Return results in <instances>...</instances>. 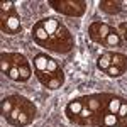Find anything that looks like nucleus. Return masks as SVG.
<instances>
[{
	"label": "nucleus",
	"instance_id": "f257e3e1",
	"mask_svg": "<svg viewBox=\"0 0 127 127\" xmlns=\"http://www.w3.org/2000/svg\"><path fill=\"white\" fill-rule=\"evenodd\" d=\"M41 26L48 31V42L51 41L49 49L58 51V53H66L71 49L73 39L61 22H58L56 19H46V20H41ZM48 42H46V46H48Z\"/></svg>",
	"mask_w": 127,
	"mask_h": 127
},
{
	"label": "nucleus",
	"instance_id": "f03ea898",
	"mask_svg": "<svg viewBox=\"0 0 127 127\" xmlns=\"http://www.w3.org/2000/svg\"><path fill=\"white\" fill-rule=\"evenodd\" d=\"M14 98V110L10 114L7 120L15 124V126H26L29 124L32 119L36 117V108L34 105H31L26 98L22 97H12Z\"/></svg>",
	"mask_w": 127,
	"mask_h": 127
},
{
	"label": "nucleus",
	"instance_id": "7ed1b4c3",
	"mask_svg": "<svg viewBox=\"0 0 127 127\" xmlns=\"http://www.w3.org/2000/svg\"><path fill=\"white\" fill-rule=\"evenodd\" d=\"M49 5L58 12H63L66 15H81L85 12L87 3L85 2H73V0H66V2H49Z\"/></svg>",
	"mask_w": 127,
	"mask_h": 127
},
{
	"label": "nucleus",
	"instance_id": "20e7f679",
	"mask_svg": "<svg viewBox=\"0 0 127 127\" xmlns=\"http://www.w3.org/2000/svg\"><path fill=\"white\" fill-rule=\"evenodd\" d=\"M88 32H90V37L95 41V42L105 44V39L108 37V34L112 32V29H110V26L103 24V22H93L90 26Z\"/></svg>",
	"mask_w": 127,
	"mask_h": 127
},
{
	"label": "nucleus",
	"instance_id": "39448f33",
	"mask_svg": "<svg viewBox=\"0 0 127 127\" xmlns=\"http://www.w3.org/2000/svg\"><path fill=\"white\" fill-rule=\"evenodd\" d=\"M37 76H39L41 83L46 85L48 88H59L63 85V71L59 69L58 73H49V71H37Z\"/></svg>",
	"mask_w": 127,
	"mask_h": 127
},
{
	"label": "nucleus",
	"instance_id": "423d86ee",
	"mask_svg": "<svg viewBox=\"0 0 127 127\" xmlns=\"http://www.w3.org/2000/svg\"><path fill=\"white\" fill-rule=\"evenodd\" d=\"M2 31L5 34H17V32H20V19L15 12L10 14V15H3L2 17Z\"/></svg>",
	"mask_w": 127,
	"mask_h": 127
},
{
	"label": "nucleus",
	"instance_id": "0eeeda50",
	"mask_svg": "<svg viewBox=\"0 0 127 127\" xmlns=\"http://www.w3.org/2000/svg\"><path fill=\"white\" fill-rule=\"evenodd\" d=\"M83 102L81 100H73V102H69L68 107H66V114H68L69 120H76V117L80 115V112L83 110Z\"/></svg>",
	"mask_w": 127,
	"mask_h": 127
},
{
	"label": "nucleus",
	"instance_id": "6e6552de",
	"mask_svg": "<svg viewBox=\"0 0 127 127\" xmlns=\"http://www.w3.org/2000/svg\"><path fill=\"white\" fill-rule=\"evenodd\" d=\"M49 56L46 54H37L34 58V66H36V71H46L48 69V64H49Z\"/></svg>",
	"mask_w": 127,
	"mask_h": 127
},
{
	"label": "nucleus",
	"instance_id": "1a4fd4ad",
	"mask_svg": "<svg viewBox=\"0 0 127 127\" xmlns=\"http://www.w3.org/2000/svg\"><path fill=\"white\" fill-rule=\"evenodd\" d=\"M97 66L102 69V71H107V69L112 66V54H110V53H103V54L98 58Z\"/></svg>",
	"mask_w": 127,
	"mask_h": 127
},
{
	"label": "nucleus",
	"instance_id": "9d476101",
	"mask_svg": "<svg viewBox=\"0 0 127 127\" xmlns=\"http://www.w3.org/2000/svg\"><path fill=\"white\" fill-rule=\"evenodd\" d=\"M112 64L117 66V68H120L122 71L127 69V56L119 54V53H114V54H112Z\"/></svg>",
	"mask_w": 127,
	"mask_h": 127
},
{
	"label": "nucleus",
	"instance_id": "9b49d317",
	"mask_svg": "<svg viewBox=\"0 0 127 127\" xmlns=\"http://www.w3.org/2000/svg\"><path fill=\"white\" fill-rule=\"evenodd\" d=\"M100 9L108 14H117L120 12V2H100Z\"/></svg>",
	"mask_w": 127,
	"mask_h": 127
},
{
	"label": "nucleus",
	"instance_id": "f8f14e48",
	"mask_svg": "<svg viewBox=\"0 0 127 127\" xmlns=\"http://www.w3.org/2000/svg\"><path fill=\"white\" fill-rule=\"evenodd\" d=\"M12 110H14V98L12 97H7L2 100V115L7 119L12 114Z\"/></svg>",
	"mask_w": 127,
	"mask_h": 127
},
{
	"label": "nucleus",
	"instance_id": "ddd939ff",
	"mask_svg": "<svg viewBox=\"0 0 127 127\" xmlns=\"http://www.w3.org/2000/svg\"><path fill=\"white\" fill-rule=\"evenodd\" d=\"M0 68H2V73H9L10 68H12V59H10V53H3L0 56Z\"/></svg>",
	"mask_w": 127,
	"mask_h": 127
},
{
	"label": "nucleus",
	"instance_id": "4468645a",
	"mask_svg": "<svg viewBox=\"0 0 127 127\" xmlns=\"http://www.w3.org/2000/svg\"><path fill=\"white\" fill-rule=\"evenodd\" d=\"M102 122H103V126L105 127H114L117 126V114H105L103 119H102Z\"/></svg>",
	"mask_w": 127,
	"mask_h": 127
},
{
	"label": "nucleus",
	"instance_id": "2eb2a0df",
	"mask_svg": "<svg viewBox=\"0 0 127 127\" xmlns=\"http://www.w3.org/2000/svg\"><path fill=\"white\" fill-rule=\"evenodd\" d=\"M119 44H120V36H119L117 32L112 31V32L108 34V37L105 39V46H110V48H112V46H119Z\"/></svg>",
	"mask_w": 127,
	"mask_h": 127
},
{
	"label": "nucleus",
	"instance_id": "dca6fc26",
	"mask_svg": "<svg viewBox=\"0 0 127 127\" xmlns=\"http://www.w3.org/2000/svg\"><path fill=\"white\" fill-rule=\"evenodd\" d=\"M120 105H122V100L120 98H115V97L110 98V102H108V112L110 114H117Z\"/></svg>",
	"mask_w": 127,
	"mask_h": 127
},
{
	"label": "nucleus",
	"instance_id": "f3484780",
	"mask_svg": "<svg viewBox=\"0 0 127 127\" xmlns=\"http://www.w3.org/2000/svg\"><path fill=\"white\" fill-rule=\"evenodd\" d=\"M0 10H2V17H3V15H7V12L14 14V2H10V0L2 2V3H0Z\"/></svg>",
	"mask_w": 127,
	"mask_h": 127
},
{
	"label": "nucleus",
	"instance_id": "a211bd4d",
	"mask_svg": "<svg viewBox=\"0 0 127 127\" xmlns=\"http://www.w3.org/2000/svg\"><path fill=\"white\" fill-rule=\"evenodd\" d=\"M10 59H12V64H15V66H24V64H27V59L24 58L22 54H10Z\"/></svg>",
	"mask_w": 127,
	"mask_h": 127
},
{
	"label": "nucleus",
	"instance_id": "6ab92c4d",
	"mask_svg": "<svg viewBox=\"0 0 127 127\" xmlns=\"http://www.w3.org/2000/svg\"><path fill=\"white\" fill-rule=\"evenodd\" d=\"M7 76H9L10 80H15V81H20V71H19V66L12 64V68H10V71L7 73Z\"/></svg>",
	"mask_w": 127,
	"mask_h": 127
},
{
	"label": "nucleus",
	"instance_id": "aec40b11",
	"mask_svg": "<svg viewBox=\"0 0 127 127\" xmlns=\"http://www.w3.org/2000/svg\"><path fill=\"white\" fill-rule=\"evenodd\" d=\"M19 71H20V81H26V80H29V76H31V68H29V64L19 66Z\"/></svg>",
	"mask_w": 127,
	"mask_h": 127
},
{
	"label": "nucleus",
	"instance_id": "412c9836",
	"mask_svg": "<svg viewBox=\"0 0 127 127\" xmlns=\"http://www.w3.org/2000/svg\"><path fill=\"white\" fill-rule=\"evenodd\" d=\"M105 73H107L108 76H120V75H122L124 71H122L120 68H117V66H114V64H112V66H110V68H108Z\"/></svg>",
	"mask_w": 127,
	"mask_h": 127
},
{
	"label": "nucleus",
	"instance_id": "4be33fe9",
	"mask_svg": "<svg viewBox=\"0 0 127 127\" xmlns=\"http://www.w3.org/2000/svg\"><path fill=\"white\" fill-rule=\"evenodd\" d=\"M46 71H49V73H58L59 71L58 63H56L54 59H49V64H48V69H46Z\"/></svg>",
	"mask_w": 127,
	"mask_h": 127
},
{
	"label": "nucleus",
	"instance_id": "5701e85b",
	"mask_svg": "<svg viewBox=\"0 0 127 127\" xmlns=\"http://www.w3.org/2000/svg\"><path fill=\"white\" fill-rule=\"evenodd\" d=\"M117 115H119V117H127V103L122 102V105H120V108H119Z\"/></svg>",
	"mask_w": 127,
	"mask_h": 127
},
{
	"label": "nucleus",
	"instance_id": "b1692460",
	"mask_svg": "<svg viewBox=\"0 0 127 127\" xmlns=\"http://www.w3.org/2000/svg\"><path fill=\"white\" fill-rule=\"evenodd\" d=\"M120 27L126 31V39H127V24H120Z\"/></svg>",
	"mask_w": 127,
	"mask_h": 127
},
{
	"label": "nucleus",
	"instance_id": "393cba45",
	"mask_svg": "<svg viewBox=\"0 0 127 127\" xmlns=\"http://www.w3.org/2000/svg\"><path fill=\"white\" fill-rule=\"evenodd\" d=\"M114 127H119V126H114Z\"/></svg>",
	"mask_w": 127,
	"mask_h": 127
}]
</instances>
